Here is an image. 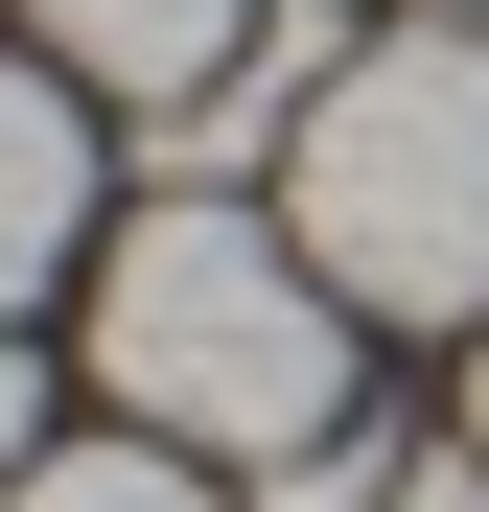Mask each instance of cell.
I'll return each instance as SVG.
<instances>
[{
  "label": "cell",
  "instance_id": "277c9868",
  "mask_svg": "<svg viewBox=\"0 0 489 512\" xmlns=\"http://www.w3.org/2000/svg\"><path fill=\"white\" fill-rule=\"evenodd\" d=\"M70 256H94V140H70V70L0 47V326H24Z\"/></svg>",
  "mask_w": 489,
  "mask_h": 512
},
{
  "label": "cell",
  "instance_id": "52a82bcc",
  "mask_svg": "<svg viewBox=\"0 0 489 512\" xmlns=\"http://www.w3.org/2000/svg\"><path fill=\"white\" fill-rule=\"evenodd\" d=\"M373 512H489V466H396V489H373Z\"/></svg>",
  "mask_w": 489,
  "mask_h": 512
},
{
  "label": "cell",
  "instance_id": "ba28073f",
  "mask_svg": "<svg viewBox=\"0 0 489 512\" xmlns=\"http://www.w3.org/2000/svg\"><path fill=\"white\" fill-rule=\"evenodd\" d=\"M466 466H489V373H466Z\"/></svg>",
  "mask_w": 489,
  "mask_h": 512
},
{
  "label": "cell",
  "instance_id": "7a4b0ae2",
  "mask_svg": "<svg viewBox=\"0 0 489 512\" xmlns=\"http://www.w3.org/2000/svg\"><path fill=\"white\" fill-rule=\"evenodd\" d=\"M280 233L350 280V326H489V24H466V0L373 24L303 94Z\"/></svg>",
  "mask_w": 489,
  "mask_h": 512
},
{
  "label": "cell",
  "instance_id": "3957f363",
  "mask_svg": "<svg viewBox=\"0 0 489 512\" xmlns=\"http://www.w3.org/2000/svg\"><path fill=\"white\" fill-rule=\"evenodd\" d=\"M257 24H280V0H24V47L70 70V94H140V117H187Z\"/></svg>",
  "mask_w": 489,
  "mask_h": 512
},
{
  "label": "cell",
  "instance_id": "5b68a950",
  "mask_svg": "<svg viewBox=\"0 0 489 512\" xmlns=\"http://www.w3.org/2000/svg\"><path fill=\"white\" fill-rule=\"evenodd\" d=\"M0 512H233V489H210L187 443H140V419H117V443H47V466L0 489Z\"/></svg>",
  "mask_w": 489,
  "mask_h": 512
},
{
  "label": "cell",
  "instance_id": "8992f818",
  "mask_svg": "<svg viewBox=\"0 0 489 512\" xmlns=\"http://www.w3.org/2000/svg\"><path fill=\"white\" fill-rule=\"evenodd\" d=\"M24 466H47V373L0 350V489H24Z\"/></svg>",
  "mask_w": 489,
  "mask_h": 512
},
{
  "label": "cell",
  "instance_id": "6da1fadb",
  "mask_svg": "<svg viewBox=\"0 0 489 512\" xmlns=\"http://www.w3.org/2000/svg\"><path fill=\"white\" fill-rule=\"evenodd\" d=\"M94 396L187 466H303L350 443V280L233 210V187H163L117 256H94Z\"/></svg>",
  "mask_w": 489,
  "mask_h": 512
}]
</instances>
